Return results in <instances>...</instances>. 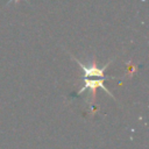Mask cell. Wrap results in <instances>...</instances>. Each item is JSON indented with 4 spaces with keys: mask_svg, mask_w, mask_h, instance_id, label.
<instances>
[{
    "mask_svg": "<svg viewBox=\"0 0 149 149\" xmlns=\"http://www.w3.org/2000/svg\"><path fill=\"white\" fill-rule=\"evenodd\" d=\"M80 66H81V69H83V73H84V76H85V78H88V77H95V78H99V79H108V78H111V77H108V76H105V69L108 66V64L109 63H107L102 69H99V68H97L95 66V63L93 62V64H91L90 66H85L81 62H79L78 59H74Z\"/></svg>",
    "mask_w": 149,
    "mask_h": 149,
    "instance_id": "cell-1",
    "label": "cell"
},
{
    "mask_svg": "<svg viewBox=\"0 0 149 149\" xmlns=\"http://www.w3.org/2000/svg\"><path fill=\"white\" fill-rule=\"evenodd\" d=\"M104 80H105V79H88V78H85V79H84V84H83L81 88L79 90L78 94L81 93V92L85 91V90H90V91L92 92L93 97H94V95H95V90H97V87H101V88L105 90L108 94L112 95V92H109V91L105 87V85H104Z\"/></svg>",
    "mask_w": 149,
    "mask_h": 149,
    "instance_id": "cell-2",
    "label": "cell"
},
{
    "mask_svg": "<svg viewBox=\"0 0 149 149\" xmlns=\"http://www.w3.org/2000/svg\"><path fill=\"white\" fill-rule=\"evenodd\" d=\"M10 1H19V0H10Z\"/></svg>",
    "mask_w": 149,
    "mask_h": 149,
    "instance_id": "cell-3",
    "label": "cell"
}]
</instances>
